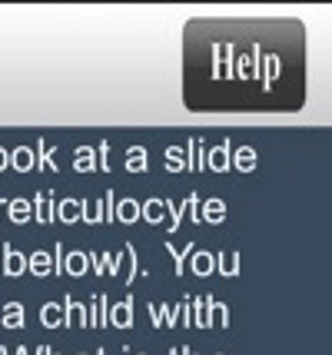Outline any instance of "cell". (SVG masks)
I'll list each match as a JSON object with an SVG mask.
<instances>
[{"label":"cell","mask_w":332,"mask_h":355,"mask_svg":"<svg viewBox=\"0 0 332 355\" xmlns=\"http://www.w3.org/2000/svg\"><path fill=\"white\" fill-rule=\"evenodd\" d=\"M206 302H209V295H190L193 325H196V329H206Z\"/></svg>","instance_id":"cell-30"},{"label":"cell","mask_w":332,"mask_h":355,"mask_svg":"<svg viewBox=\"0 0 332 355\" xmlns=\"http://www.w3.org/2000/svg\"><path fill=\"white\" fill-rule=\"evenodd\" d=\"M33 156H37V166L47 173H57L60 166H57V143H47V139H37V150H33Z\"/></svg>","instance_id":"cell-18"},{"label":"cell","mask_w":332,"mask_h":355,"mask_svg":"<svg viewBox=\"0 0 332 355\" xmlns=\"http://www.w3.org/2000/svg\"><path fill=\"white\" fill-rule=\"evenodd\" d=\"M256 166H259V153H256V146L243 143V146H236V150H233L229 170H236V173H253Z\"/></svg>","instance_id":"cell-7"},{"label":"cell","mask_w":332,"mask_h":355,"mask_svg":"<svg viewBox=\"0 0 332 355\" xmlns=\"http://www.w3.org/2000/svg\"><path fill=\"white\" fill-rule=\"evenodd\" d=\"M27 345H0V355H24Z\"/></svg>","instance_id":"cell-39"},{"label":"cell","mask_w":332,"mask_h":355,"mask_svg":"<svg viewBox=\"0 0 332 355\" xmlns=\"http://www.w3.org/2000/svg\"><path fill=\"white\" fill-rule=\"evenodd\" d=\"M27 272H33L37 279L53 276V256H50V249H33L30 256H27Z\"/></svg>","instance_id":"cell-12"},{"label":"cell","mask_w":332,"mask_h":355,"mask_svg":"<svg viewBox=\"0 0 332 355\" xmlns=\"http://www.w3.org/2000/svg\"><path fill=\"white\" fill-rule=\"evenodd\" d=\"M180 325H193V309H190V295L180 302Z\"/></svg>","instance_id":"cell-38"},{"label":"cell","mask_w":332,"mask_h":355,"mask_svg":"<svg viewBox=\"0 0 332 355\" xmlns=\"http://www.w3.org/2000/svg\"><path fill=\"white\" fill-rule=\"evenodd\" d=\"M40 322L47 329H60L64 325V306L60 302H44L40 306Z\"/></svg>","instance_id":"cell-29"},{"label":"cell","mask_w":332,"mask_h":355,"mask_svg":"<svg viewBox=\"0 0 332 355\" xmlns=\"http://www.w3.org/2000/svg\"><path fill=\"white\" fill-rule=\"evenodd\" d=\"M186 159H190V173H203L206 170V150H203V139L200 137L186 139Z\"/></svg>","instance_id":"cell-25"},{"label":"cell","mask_w":332,"mask_h":355,"mask_svg":"<svg viewBox=\"0 0 332 355\" xmlns=\"http://www.w3.org/2000/svg\"><path fill=\"white\" fill-rule=\"evenodd\" d=\"M80 223H90V226H100L103 216H100V200H83V219Z\"/></svg>","instance_id":"cell-33"},{"label":"cell","mask_w":332,"mask_h":355,"mask_svg":"<svg viewBox=\"0 0 332 355\" xmlns=\"http://www.w3.org/2000/svg\"><path fill=\"white\" fill-rule=\"evenodd\" d=\"M146 163H150V150L143 143H133L127 146V156H123V170L127 173H146Z\"/></svg>","instance_id":"cell-15"},{"label":"cell","mask_w":332,"mask_h":355,"mask_svg":"<svg viewBox=\"0 0 332 355\" xmlns=\"http://www.w3.org/2000/svg\"><path fill=\"white\" fill-rule=\"evenodd\" d=\"M226 213H229V206H226V200H220V196H206V200H200V219L209 223V226L226 223Z\"/></svg>","instance_id":"cell-5"},{"label":"cell","mask_w":332,"mask_h":355,"mask_svg":"<svg viewBox=\"0 0 332 355\" xmlns=\"http://www.w3.org/2000/svg\"><path fill=\"white\" fill-rule=\"evenodd\" d=\"M90 256V266H94V272L96 276H120V266H123V252H116V256H110V252H87Z\"/></svg>","instance_id":"cell-3"},{"label":"cell","mask_w":332,"mask_h":355,"mask_svg":"<svg viewBox=\"0 0 332 355\" xmlns=\"http://www.w3.org/2000/svg\"><path fill=\"white\" fill-rule=\"evenodd\" d=\"M166 202V216H170V223H166V232H176L180 230V223H183V202H176V200H163Z\"/></svg>","instance_id":"cell-31"},{"label":"cell","mask_w":332,"mask_h":355,"mask_svg":"<svg viewBox=\"0 0 332 355\" xmlns=\"http://www.w3.org/2000/svg\"><path fill=\"white\" fill-rule=\"evenodd\" d=\"M53 216H57V223H80L83 219V200H77V196H64V200L57 202V209H53Z\"/></svg>","instance_id":"cell-11"},{"label":"cell","mask_w":332,"mask_h":355,"mask_svg":"<svg viewBox=\"0 0 332 355\" xmlns=\"http://www.w3.org/2000/svg\"><path fill=\"white\" fill-rule=\"evenodd\" d=\"M96 170L100 173L110 170V143L107 139H100V146H96Z\"/></svg>","instance_id":"cell-36"},{"label":"cell","mask_w":332,"mask_h":355,"mask_svg":"<svg viewBox=\"0 0 332 355\" xmlns=\"http://www.w3.org/2000/svg\"><path fill=\"white\" fill-rule=\"evenodd\" d=\"M10 166H14L17 173H30L33 166H37V156H33L30 146H17V150H10Z\"/></svg>","instance_id":"cell-28"},{"label":"cell","mask_w":332,"mask_h":355,"mask_svg":"<svg viewBox=\"0 0 332 355\" xmlns=\"http://www.w3.org/2000/svg\"><path fill=\"white\" fill-rule=\"evenodd\" d=\"M3 213H7V200H0V216H3Z\"/></svg>","instance_id":"cell-43"},{"label":"cell","mask_w":332,"mask_h":355,"mask_svg":"<svg viewBox=\"0 0 332 355\" xmlns=\"http://www.w3.org/2000/svg\"><path fill=\"white\" fill-rule=\"evenodd\" d=\"M153 329H176L180 325V302H150Z\"/></svg>","instance_id":"cell-2"},{"label":"cell","mask_w":332,"mask_h":355,"mask_svg":"<svg viewBox=\"0 0 332 355\" xmlns=\"http://www.w3.org/2000/svg\"><path fill=\"white\" fill-rule=\"evenodd\" d=\"M113 209H116V193L107 189V193L100 196V216H103V223H113Z\"/></svg>","instance_id":"cell-34"},{"label":"cell","mask_w":332,"mask_h":355,"mask_svg":"<svg viewBox=\"0 0 332 355\" xmlns=\"http://www.w3.org/2000/svg\"><path fill=\"white\" fill-rule=\"evenodd\" d=\"M7 216H10V223H17V226L30 223V219H33L30 200H24V196H17V200H7Z\"/></svg>","instance_id":"cell-23"},{"label":"cell","mask_w":332,"mask_h":355,"mask_svg":"<svg viewBox=\"0 0 332 355\" xmlns=\"http://www.w3.org/2000/svg\"><path fill=\"white\" fill-rule=\"evenodd\" d=\"M64 325L67 329H87V302H77L73 295H64Z\"/></svg>","instance_id":"cell-6"},{"label":"cell","mask_w":332,"mask_h":355,"mask_svg":"<svg viewBox=\"0 0 332 355\" xmlns=\"http://www.w3.org/2000/svg\"><path fill=\"white\" fill-rule=\"evenodd\" d=\"M27 272V256L20 252L17 246H10V243H3V276H24Z\"/></svg>","instance_id":"cell-10"},{"label":"cell","mask_w":332,"mask_h":355,"mask_svg":"<svg viewBox=\"0 0 332 355\" xmlns=\"http://www.w3.org/2000/svg\"><path fill=\"white\" fill-rule=\"evenodd\" d=\"M216 355H226V352H216Z\"/></svg>","instance_id":"cell-46"},{"label":"cell","mask_w":332,"mask_h":355,"mask_svg":"<svg viewBox=\"0 0 332 355\" xmlns=\"http://www.w3.org/2000/svg\"><path fill=\"white\" fill-rule=\"evenodd\" d=\"M50 256H53V276H60V272H64V256H67V246H64V243H53V249H50Z\"/></svg>","instance_id":"cell-37"},{"label":"cell","mask_w":332,"mask_h":355,"mask_svg":"<svg viewBox=\"0 0 332 355\" xmlns=\"http://www.w3.org/2000/svg\"><path fill=\"white\" fill-rule=\"evenodd\" d=\"M140 355H143V352H140Z\"/></svg>","instance_id":"cell-48"},{"label":"cell","mask_w":332,"mask_h":355,"mask_svg":"<svg viewBox=\"0 0 332 355\" xmlns=\"http://www.w3.org/2000/svg\"><path fill=\"white\" fill-rule=\"evenodd\" d=\"M0 322H3V329H24V322H27V312H24V306H20V302H7V306H3V312H0Z\"/></svg>","instance_id":"cell-27"},{"label":"cell","mask_w":332,"mask_h":355,"mask_svg":"<svg viewBox=\"0 0 332 355\" xmlns=\"http://www.w3.org/2000/svg\"><path fill=\"white\" fill-rule=\"evenodd\" d=\"M140 219L143 223H166V202L159 200V196H150L146 202H140Z\"/></svg>","instance_id":"cell-22"},{"label":"cell","mask_w":332,"mask_h":355,"mask_svg":"<svg viewBox=\"0 0 332 355\" xmlns=\"http://www.w3.org/2000/svg\"><path fill=\"white\" fill-rule=\"evenodd\" d=\"M113 219H116V223H127V226L140 223V202L133 200V196H123V200H116Z\"/></svg>","instance_id":"cell-21"},{"label":"cell","mask_w":332,"mask_h":355,"mask_svg":"<svg viewBox=\"0 0 332 355\" xmlns=\"http://www.w3.org/2000/svg\"><path fill=\"white\" fill-rule=\"evenodd\" d=\"M94 355H107V349H103V345H100V349H96V352Z\"/></svg>","instance_id":"cell-45"},{"label":"cell","mask_w":332,"mask_h":355,"mask_svg":"<svg viewBox=\"0 0 332 355\" xmlns=\"http://www.w3.org/2000/svg\"><path fill=\"white\" fill-rule=\"evenodd\" d=\"M166 355H183V352H180V345H173V349H170V352H166Z\"/></svg>","instance_id":"cell-44"},{"label":"cell","mask_w":332,"mask_h":355,"mask_svg":"<svg viewBox=\"0 0 332 355\" xmlns=\"http://www.w3.org/2000/svg\"><path fill=\"white\" fill-rule=\"evenodd\" d=\"M183 213H186L193 223H203V219H200V193H190V196L183 200Z\"/></svg>","instance_id":"cell-35"},{"label":"cell","mask_w":332,"mask_h":355,"mask_svg":"<svg viewBox=\"0 0 332 355\" xmlns=\"http://www.w3.org/2000/svg\"><path fill=\"white\" fill-rule=\"evenodd\" d=\"M107 312H110V299H107V295H94V299L87 302V329H90V325H94V329L107 325Z\"/></svg>","instance_id":"cell-14"},{"label":"cell","mask_w":332,"mask_h":355,"mask_svg":"<svg viewBox=\"0 0 332 355\" xmlns=\"http://www.w3.org/2000/svg\"><path fill=\"white\" fill-rule=\"evenodd\" d=\"M180 352H183V355H196V352H193V349H190V345H183V349H180Z\"/></svg>","instance_id":"cell-42"},{"label":"cell","mask_w":332,"mask_h":355,"mask_svg":"<svg viewBox=\"0 0 332 355\" xmlns=\"http://www.w3.org/2000/svg\"><path fill=\"white\" fill-rule=\"evenodd\" d=\"M190 269H193V276H200V279L213 276V272H216V256L206 252V249H196L190 256Z\"/></svg>","instance_id":"cell-20"},{"label":"cell","mask_w":332,"mask_h":355,"mask_svg":"<svg viewBox=\"0 0 332 355\" xmlns=\"http://www.w3.org/2000/svg\"><path fill=\"white\" fill-rule=\"evenodd\" d=\"M229 159H233V139H222V143H216V146L206 153V170L229 173Z\"/></svg>","instance_id":"cell-4"},{"label":"cell","mask_w":332,"mask_h":355,"mask_svg":"<svg viewBox=\"0 0 332 355\" xmlns=\"http://www.w3.org/2000/svg\"><path fill=\"white\" fill-rule=\"evenodd\" d=\"M50 355H57V352H50Z\"/></svg>","instance_id":"cell-47"},{"label":"cell","mask_w":332,"mask_h":355,"mask_svg":"<svg viewBox=\"0 0 332 355\" xmlns=\"http://www.w3.org/2000/svg\"><path fill=\"white\" fill-rule=\"evenodd\" d=\"M216 256V272L226 279H236L239 276V266H243V259H239L236 249H220V252H213Z\"/></svg>","instance_id":"cell-13"},{"label":"cell","mask_w":332,"mask_h":355,"mask_svg":"<svg viewBox=\"0 0 332 355\" xmlns=\"http://www.w3.org/2000/svg\"><path fill=\"white\" fill-rule=\"evenodd\" d=\"M87 269H90V256L83 249H67V256H64L67 276H87Z\"/></svg>","instance_id":"cell-19"},{"label":"cell","mask_w":332,"mask_h":355,"mask_svg":"<svg viewBox=\"0 0 332 355\" xmlns=\"http://www.w3.org/2000/svg\"><path fill=\"white\" fill-rule=\"evenodd\" d=\"M123 256H127V276H123V279H127V286H130L133 279L140 276V256H137V246H130V243H127Z\"/></svg>","instance_id":"cell-32"},{"label":"cell","mask_w":332,"mask_h":355,"mask_svg":"<svg viewBox=\"0 0 332 355\" xmlns=\"http://www.w3.org/2000/svg\"><path fill=\"white\" fill-rule=\"evenodd\" d=\"M107 322L113 329H133V299H123V302H110V312H107Z\"/></svg>","instance_id":"cell-8"},{"label":"cell","mask_w":332,"mask_h":355,"mask_svg":"<svg viewBox=\"0 0 332 355\" xmlns=\"http://www.w3.org/2000/svg\"><path fill=\"white\" fill-rule=\"evenodd\" d=\"M163 163H166V173H186L190 170V159H186V146L180 143H170L166 153H163Z\"/></svg>","instance_id":"cell-16"},{"label":"cell","mask_w":332,"mask_h":355,"mask_svg":"<svg viewBox=\"0 0 332 355\" xmlns=\"http://www.w3.org/2000/svg\"><path fill=\"white\" fill-rule=\"evenodd\" d=\"M163 249H166V252H170V259H173L176 276H183V269H186V263H190V256H193V252H196V249H200V246H196V243H186V246H183V249H176L173 243H166V246H163Z\"/></svg>","instance_id":"cell-26"},{"label":"cell","mask_w":332,"mask_h":355,"mask_svg":"<svg viewBox=\"0 0 332 355\" xmlns=\"http://www.w3.org/2000/svg\"><path fill=\"white\" fill-rule=\"evenodd\" d=\"M3 170H10V150H3V146H0V173Z\"/></svg>","instance_id":"cell-40"},{"label":"cell","mask_w":332,"mask_h":355,"mask_svg":"<svg viewBox=\"0 0 332 355\" xmlns=\"http://www.w3.org/2000/svg\"><path fill=\"white\" fill-rule=\"evenodd\" d=\"M226 325H229V306L216 302L209 295V302H206V329H226Z\"/></svg>","instance_id":"cell-17"},{"label":"cell","mask_w":332,"mask_h":355,"mask_svg":"<svg viewBox=\"0 0 332 355\" xmlns=\"http://www.w3.org/2000/svg\"><path fill=\"white\" fill-rule=\"evenodd\" d=\"M183 103L193 113H299L306 103L302 20H190L183 31Z\"/></svg>","instance_id":"cell-1"},{"label":"cell","mask_w":332,"mask_h":355,"mask_svg":"<svg viewBox=\"0 0 332 355\" xmlns=\"http://www.w3.org/2000/svg\"><path fill=\"white\" fill-rule=\"evenodd\" d=\"M30 206H33V219L40 223V226H50L53 223V209H57V202H53V193H33V200H30Z\"/></svg>","instance_id":"cell-9"},{"label":"cell","mask_w":332,"mask_h":355,"mask_svg":"<svg viewBox=\"0 0 332 355\" xmlns=\"http://www.w3.org/2000/svg\"><path fill=\"white\" fill-rule=\"evenodd\" d=\"M73 170L77 173H96V146H90V143L77 146V153H73Z\"/></svg>","instance_id":"cell-24"},{"label":"cell","mask_w":332,"mask_h":355,"mask_svg":"<svg viewBox=\"0 0 332 355\" xmlns=\"http://www.w3.org/2000/svg\"><path fill=\"white\" fill-rule=\"evenodd\" d=\"M50 352H53V349H47V345H37V349H27L24 355H50Z\"/></svg>","instance_id":"cell-41"}]
</instances>
